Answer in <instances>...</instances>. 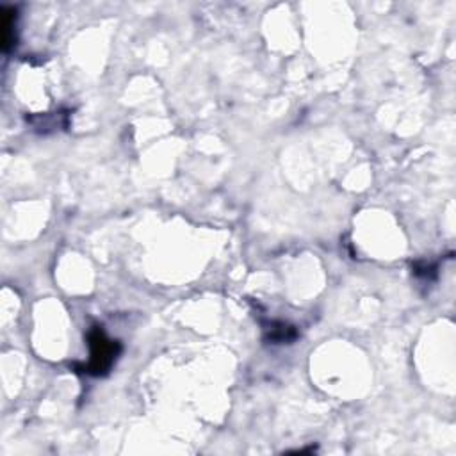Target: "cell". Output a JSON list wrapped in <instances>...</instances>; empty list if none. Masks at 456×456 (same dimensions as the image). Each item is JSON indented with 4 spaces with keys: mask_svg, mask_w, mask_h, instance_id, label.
<instances>
[{
    "mask_svg": "<svg viewBox=\"0 0 456 456\" xmlns=\"http://www.w3.org/2000/svg\"><path fill=\"white\" fill-rule=\"evenodd\" d=\"M268 330H269L268 341H271V342H289L296 337V332H294L293 328H289L287 325H284V323L273 325V328H268Z\"/></svg>",
    "mask_w": 456,
    "mask_h": 456,
    "instance_id": "cell-3",
    "label": "cell"
},
{
    "mask_svg": "<svg viewBox=\"0 0 456 456\" xmlns=\"http://www.w3.org/2000/svg\"><path fill=\"white\" fill-rule=\"evenodd\" d=\"M14 22H16V9L4 8L2 16H0V41H2V50L8 52L16 41L14 36Z\"/></svg>",
    "mask_w": 456,
    "mask_h": 456,
    "instance_id": "cell-2",
    "label": "cell"
},
{
    "mask_svg": "<svg viewBox=\"0 0 456 456\" xmlns=\"http://www.w3.org/2000/svg\"><path fill=\"white\" fill-rule=\"evenodd\" d=\"M89 350H91V358L86 365H82L80 373L91 374V376H102L106 374L113 364L116 362V356L119 355L118 341H113L106 335L102 326H93L88 334Z\"/></svg>",
    "mask_w": 456,
    "mask_h": 456,
    "instance_id": "cell-1",
    "label": "cell"
}]
</instances>
